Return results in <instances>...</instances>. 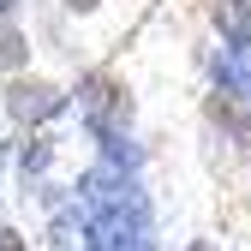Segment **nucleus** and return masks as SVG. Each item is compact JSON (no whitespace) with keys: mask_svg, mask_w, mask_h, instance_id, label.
Masks as SVG:
<instances>
[{"mask_svg":"<svg viewBox=\"0 0 251 251\" xmlns=\"http://www.w3.org/2000/svg\"><path fill=\"white\" fill-rule=\"evenodd\" d=\"M0 6H12V0H0Z\"/></svg>","mask_w":251,"mask_h":251,"instance_id":"obj_8","label":"nucleus"},{"mask_svg":"<svg viewBox=\"0 0 251 251\" xmlns=\"http://www.w3.org/2000/svg\"><path fill=\"white\" fill-rule=\"evenodd\" d=\"M215 24H222L233 42H251V0H227V6H215Z\"/></svg>","mask_w":251,"mask_h":251,"instance_id":"obj_3","label":"nucleus"},{"mask_svg":"<svg viewBox=\"0 0 251 251\" xmlns=\"http://www.w3.org/2000/svg\"><path fill=\"white\" fill-rule=\"evenodd\" d=\"M0 251H30V245H24V239H18L12 227H0Z\"/></svg>","mask_w":251,"mask_h":251,"instance_id":"obj_5","label":"nucleus"},{"mask_svg":"<svg viewBox=\"0 0 251 251\" xmlns=\"http://www.w3.org/2000/svg\"><path fill=\"white\" fill-rule=\"evenodd\" d=\"M78 108H84L90 132H96L102 144H114V138H126V132H132V90H126L120 78H108V72L84 78V96H78Z\"/></svg>","mask_w":251,"mask_h":251,"instance_id":"obj_1","label":"nucleus"},{"mask_svg":"<svg viewBox=\"0 0 251 251\" xmlns=\"http://www.w3.org/2000/svg\"><path fill=\"white\" fill-rule=\"evenodd\" d=\"M66 6H72V12H90V6H96V0H66Z\"/></svg>","mask_w":251,"mask_h":251,"instance_id":"obj_6","label":"nucleus"},{"mask_svg":"<svg viewBox=\"0 0 251 251\" xmlns=\"http://www.w3.org/2000/svg\"><path fill=\"white\" fill-rule=\"evenodd\" d=\"M209 72H215V90H222L227 102H245L251 108V42H222L209 54Z\"/></svg>","mask_w":251,"mask_h":251,"instance_id":"obj_2","label":"nucleus"},{"mask_svg":"<svg viewBox=\"0 0 251 251\" xmlns=\"http://www.w3.org/2000/svg\"><path fill=\"white\" fill-rule=\"evenodd\" d=\"M185 251H209V245H185Z\"/></svg>","mask_w":251,"mask_h":251,"instance_id":"obj_7","label":"nucleus"},{"mask_svg":"<svg viewBox=\"0 0 251 251\" xmlns=\"http://www.w3.org/2000/svg\"><path fill=\"white\" fill-rule=\"evenodd\" d=\"M24 60V42H18V30H6L0 24V66H18Z\"/></svg>","mask_w":251,"mask_h":251,"instance_id":"obj_4","label":"nucleus"}]
</instances>
